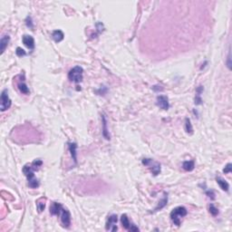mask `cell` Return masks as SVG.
<instances>
[{
  "instance_id": "9a60e30c",
  "label": "cell",
  "mask_w": 232,
  "mask_h": 232,
  "mask_svg": "<svg viewBox=\"0 0 232 232\" xmlns=\"http://www.w3.org/2000/svg\"><path fill=\"white\" fill-rule=\"evenodd\" d=\"M103 125H104V129H103V135L104 137L106 139V140H110V135L108 133V130H107V122H106V119L104 117V115H103Z\"/></svg>"
},
{
  "instance_id": "2e32d148",
  "label": "cell",
  "mask_w": 232,
  "mask_h": 232,
  "mask_svg": "<svg viewBox=\"0 0 232 232\" xmlns=\"http://www.w3.org/2000/svg\"><path fill=\"white\" fill-rule=\"evenodd\" d=\"M68 146H69V151H71V154H72V157L74 161V162L76 163L77 160H76V148H77V145L76 143H68Z\"/></svg>"
},
{
  "instance_id": "277c9868",
  "label": "cell",
  "mask_w": 232,
  "mask_h": 232,
  "mask_svg": "<svg viewBox=\"0 0 232 232\" xmlns=\"http://www.w3.org/2000/svg\"><path fill=\"white\" fill-rule=\"evenodd\" d=\"M142 164L145 165V166H148L152 174L154 176H157L158 174H160L161 172V164L157 162H154L153 160L151 159H143L142 160Z\"/></svg>"
},
{
  "instance_id": "7a4b0ae2",
  "label": "cell",
  "mask_w": 232,
  "mask_h": 232,
  "mask_svg": "<svg viewBox=\"0 0 232 232\" xmlns=\"http://www.w3.org/2000/svg\"><path fill=\"white\" fill-rule=\"evenodd\" d=\"M188 214L187 209L184 207H177L175 209H173L171 213H170V220L174 223V225L180 226L181 225V218L185 217Z\"/></svg>"
},
{
  "instance_id": "ba28073f",
  "label": "cell",
  "mask_w": 232,
  "mask_h": 232,
  "mask_svg": "<svg viewBox=\"0 0 232 232\" xmlns=\"http://www.w3.org/2000/svg\"><path fill=\"white\" fill-rule=\"evenodd\" d=\"M61 221L65 228H69L71 224V215H70V212L64 208L61 212Z\"/></svg>"
},
{
  "instance_id": "8fae6325",
  "label": "cell",
  "mask_w": 232,
  "mask_h": 232,
  "mask_svg": "<svg viewBox=\"0 0 232 232\" xmlns=\"http://www.w3.org/2000/svg\"><path fill=\"white\" fill-rule=\"evenodd\" d=\"M52 37L56 43H59L64 39L65 35H64L63 31H61V30H54L52 34Z\"/></svg>"
},
{
  "instance_id": "e0dca14e",
  "label": "cell",
  "mask_w": 232,
  "mask_h": 232,
  "mask_svg": "<svg viewBox=\"0 0 232 232\" xmlns=\"http://www.w3.org/2000/svg\"><path fill=\"white\" fill-rule=\"evenodd\" d=\"M121 222H122V224H123V227L124 228H126V229L129 230V228H130V227H131V223H130L129 219H128V217H127L126 214L122 215V217H121Z\"/></svg>"
},
{
  "instance_id": "6da1fadb",
  "label": "cell",
  "mask_w": 232,
  "mask_h": 232,
  "mask_svg": "<svg viewBox=\"0 0 232 232\" xmlns=\"http://www.w3.org/2000/svg\"><path fill=\"white\" fill-rule=\"evenodd\" d=\"M35 170H36L32 166V164L31 165H26L23 168V172L26 175V177L27 178L28 185L32 189H36V188L39 187V181H38V180L35 177V174H34Z\"/></svg>"
},
{
  "instance_id": "9c48e42d",
  "label": "cell",
  "mask_w": 232,
  "mask_h": 232,
  "mask_svg": "<svg viewBox=\"0 0 232 232\" xmlns=\"http://www.w3.org/2000/svg\"><path fill=\"white\" fill-rule=\"evenodd\" d=\"M63 207L60 203L58 202H53L50 206V213L54 216H59L62 212Z\"/></svg>"
},
{
  "instance_id": "7402d4cb",
  "label": "cell",
  "mask_w": 232,
  "mask_h": 232,
  "mask_svg": "<svg viewBox=\"0 0 232 232\" xmlns=\"http://www.w3.org/2000/svg\"><path fill=\"white\" fill-rule=\"evenodd\" d=\"M209 212H210V214H211L212 216L216 217V216L219 214V209H218L213 204H210V205H209Z\"/></svg>"
},
{
  "instance_id": "7c38bea8",
  "label": "cell",
  "mask_w": 232,
  "mask_h": 232,
  "mask_svg": "<svg viewBox=\"0 0 232 232\" xmlns=\"http://www.w3.org/2000/svg\"><path fill=\"white\" fill-rule=\"evenodd\" d=\"M10 41V36L9 35H4L1 40H0V47H1V54H3L6 50V48L8 46V43Z\"/></svg>"
},
{
  "instance_id": "44dd1931",
  "label": "cell",
  "mask_w": 232,
  "mask_h": 232,
  "mask_svg": "<svg viewBox=\"0 0 232 232\" xmlns=\"http://www.w3.org/2000/svg\"><path fill=\"white\" fill-rule=\"evenodd\" d=\"M185 130H186V132L189 134H191L193 132V128L190 123V120L189 118L185 119Z\"/></svg>"
},
{
  "instance_id": "d6986e66",
  "label": "cell",
  "mask_w": 232,
  "mask_h": 232,
  "mask_svg": "<svg viewBox=\"0 0 232 232\" xmlns=\"http://www.w3.org/2000/svg\"><path fill=\"white\" fill-rule=\"evenodd\" d=\"M36 207H37V210L39 213H41V212L45 209V207H46V203H45V199L42 198L40 200H38L36 201Z\"/></svg>"
},
{
  "instance_id": "cb8c5ba5",
  "label": "cell",
  "mask_w": 232,
  "mask_h": 232,
  "mask_svg": "<svg viewBox=\"0 0 232 232\" xmlns=\"http://www.w3.org/2000/svg\"><path fill=\"white\" fill-rule=\"evenodd\" d=\"M206 193H207L208 197H209V198H210L211 200H214V199H215V194H214L213 190H208Z\"/></svg>"
},
{
  "instance_id": "52a82bcc",
  "label": "cell",
  "mask_w": 232,
  "mask_h": 232,
  "mask_svg": "<svg viewBox=\"0 0 232 232\" xmlns=\"http://www.w3.org/2000/svg\"><path fill=\"white\" fill-rule=\"evenodd\" d=\"M156 101H157V102H156L157 105H158L161 109L165 110V111L169 109L170 104H169V99H168L167 96H165V95H159L158 97H157V100H156Z\"/></svg>"
},
{
  "instance_id": "30bf717a",
  "label": "cell",
  "mask_w": 232,
  "mask_h": 232,
  "mask_svg": "<svg viewBox=\"0 0 232 232\" xmlns=\"http://www.w3.org/2000/svg\"><path fill=\"white\" fill-rule=\"evenodd\" d=\"M22 41H23V44L29 49L33 50L35 48V39L33 38V36L25 35L22 38Z\"/></svg>"
},
{
  "instance_id": "5bb4252c",
  "label": "cell",
  "mask_w": 232,
  "mask_h": 232,
  "mask_svg": "<svg viewBox=\"0 0 232 232\" xmlns=\"http://www.w3.org/2000/svg\"><path fill=\"white\" fill-rule=\"evenodd\" d=\"M195 167V162L193 161H186L183 162L182 164V168L186 170V171H191L194 170Z\"/></svg>"
},
{
  "instance_id": "4fadbf2b",
  "label": "cell",
  "mask_w": 232,
  "mask_h": 232,
  "mask_svg": "<svg viewBox=\"0 0 232 232\" xmlns=\"http://www.w3.org/2000/svg\"><path fill=\"white\" fill-rule=\"evenodd\" d=\"M216 181H217V183L220 185V189H221L222 190H224V191H228V190L229 185H228V183L226 181H224L223 179H221V178H220V177L216 178Z\"/></svg>"
},
{
  "instance_id": "d4e9b609",
  "label": "cell",
  "mask_w": 232,
  "mask_h": 232,
  "mask_svg": "<svg viewBox=\"0 0 232 232\" xmlns=\"http://www.w3.org/2000/svg\"><path fill=\"white\" fill-rule=\"evenodd\" d=\"M231 166H232L231 163H228V164L225 167V169L223 170V172H224V173H229V172H231V169H232Z\"/></svg>"
},
{
  "instance_id": "3957f363",
  "label": "cell",
  "mask_w": 232,
  "mask_h": 232,
  "mask_svg": "<svg viewBox=\"0 0 232 232\" xmlns=\"http://www.w3.org/2000/svg\"><path fill=\"white\" fill-rule=\"evenodd\" d=\"M83 73L84 69L81 66H74L68 73V79L71 82H74L76 84L81 83L83 81Z\"/></svg>"
},
{
  "instance_id": "603a6c76",
  "label": "cell",
  "mask_w": 232,
  "mask_h": 232,
  "mask_svg": "<svg viewBox=\"0 0 232 232\" xmlns=\"http://www.w3.org/2000/svg\"><path fill=\"white\" fill-rule=\"evenodd\" d=\"M15 54L18 57H22V56H25L26 55V53L24 49H22L21 47H17L16 48V51H15Z\"/></svg>"
},
{
  "instance_id": "484cf974",
  "label": "cell",
  "mask_w": 232,
  "mask_h": 232,
  "mask_svg": "<svg viewBox=\"0 0 232 232\" xmlns=\"http://www.w3.org/2000/svg\"><path fill=\"white\" fill-rule=\"evenodd\" d=\"M129 231H139V228L137 227H135L134 225H131V227L129 228Z\"/></svg>"
},
{
  "instance_id": "4316f807",
  "label": "cell",
  "mask_w": 232,
  "mask_h": 232,
  "mask_svg": "<svg viewBox=\"0 0 232 232\" xmlns=\"http://www.w3.org/2000/svg\"><path fill=\"white\" fill-rule=\"evenodd\" d=\"M228 68L230 69V53H229L228 57Z\"/></svg>"
},
{
  "instance_id": "5b68a950",
  "label": "cell",
  "mask_w": 232,
  "mask_h": 232,
  "mask_svg": "<svg viewBox=\"0 0 232 232\" xmlns=\"http://www.w3.org/2000/svg\"><path fill=\"white\" fill-rule=\"evenodd\" d=\"M11 104H12V101L9 98L8 91H7V89H5L1 93V107H0L1 108V111L2 112L7 111V109L10 108Z\"/></svg>"
},
{
  "instance_id": "8992f818",
  "label": "cell",
  "mask_w": 232,
  "mask_h": 232,
  "mask_svg": "<svg viewBox=\"0 0 232 232\" xmlns=\"http://www.w3.org/2000/svg\"><path fill=\"white\" fill-rule=\"evenodd\" d=\"M118 221L117 216L115 214H112L108 217L107 223H106V229L111 231H116L117 230V227H116V223Z\"/></svg>"
},
{
  "instance_id": "83f0119b",
  "label": "cell",
  "mask_w": 232,
  "mask_h": 232,
  "mask_svg": "<svg viewBox=\"0 0 232 232\" xmlns=\"http://www.w3.org/2000/svg\"><path fill=\"white\" fill-rule=\"evenodd\" d=\"M152 89H153V90H156V86H153V87H152ZM158 90H159V91H160V90H161V91H162L163 89H162V88H158V89H157V91H158Z\"/></svg>"
},
{
  "instance_id": "ffe728a7",
  "label": "cell",
  "mask_w": 232,
  "mask_h": 232,
  "mask_svg": "<svg viewBox=\"0 0 232 232\" xmlns=\"http://www.w3.org/2000/svg\"><path fill=\"white\" fill-rule=\"evenodd\" d=\"M167 202H168V194L167 193H164V197L163 199L159 202V205L157 206V208L154 209V210H159V209H162L163 207H165L167 205Z\"/></svg>"
},
{
  "instance_id": "ac0fdd59",
  "label": "cell",
  "mask_w": 232,
  "mask_h": 232,
  "mask_svg": "<svg viewBox=\"0 0 232 232\" xmlns=\"http://www.w3.org/2000/svg\"><path fill=\"white\" fill-rule=\"evenodd\" d=\"M18 89H19V91H20L24 94H29L30 93V91H29L27 85L24 82H20L18 84Z\"/></svg>"
}]
</instances>
